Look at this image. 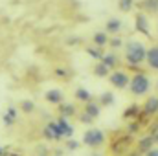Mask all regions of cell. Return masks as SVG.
I'll list each match as a JSON object with an SVG mask.
<instances>
[{
  "instance_id": "obj_1",
  "label": "cell",
  "mask_w": 158,
  "mask_h": 156,
  "mask_svg": "<svg viewBox=\"0 0 158 156\" xmlns=\"http://www.w3.org/2000/svg\"><path fill=\"white\" fill-rule=\"evenodd\" d=\"M145 57H147V48L143 46V42L129 40L125 44V61L131 66H140L142 63H145Z\"/></svg>"
},
{
  "instance_id": "obj_2",
  "label": "cell",
  "mask_w": 158,
  "mask_h": 156,
  "mask_svg": "<svg viewBox=\"0 0 158 156\" xmlns=\"http://www.w3.org/2000/svg\"><path fill=\"white\" fill-rule=\"evenodd\" d=\"M129 88L132 92V96H145L151 88V79L147 77L145 74H136L131 77Z\"/></svg>"
},
{
  "instance_id": "obj_3",
  "label": "cell",
  "mask_w": 158,
  "mask_h": 156,
  "mask_svg": "<svg viewBox=\"0 0 158 156\" xmlns=\"http://www.w3.org/2000/svg\"><path fill=\"white\" fill-rule=\"evenodd\" d=\"M83 143L88 147H101L105 143V134L99 129H88L83 134Z\"/></svg>"
},
{
  "instance_id": "obj_4",
  "label": "cell",
  "mask_w": 158,
  "mask_h": 156,
  "mask_svg": "<svg viewBox=\"0 0 158 156\" xmlns=\"http://www.w3.org/2000/svg\"><path fill=\"white\" fill-rule=\"evenodd\" d=\"M109 81H110V84H112L114 88L123 90V88H129L131 77H129V74L123 72V70H114L112 74H109Z\"/></svg>"
},
{
  "instance_id": "obj_5",
  "label": "cell",
  "mask_w": 158,
  "mask_h": 156,
  "mask_svg": "<svg viewBox=\"0 0 158 156\" xmlns=\"http://www.w3.org/2000/svg\"><path fill=\"white\" fill-rule=\"evenodd\" d=\"M44 99H46L48 103H52V105H61V103L64 101V94H63L61 88H50V90L44 94Z\"/></svg>"
},
{
  "instance_id": "obj_6",
  "label": "cell",
  "mask_w": 158,
  "mask_h": 156,
  "mask_svg": "<svg viewBox=\"0 0 158 156\" xmlns=\"http://www.w3.org/2000/svg\"><path fill=\"white\" fill-rule=\"evenodd\" d=\"M134 22H136V31H138V33H145V35L149 33V18H147V15H145L143 11L136 15Z\"/></svg>"
},
{
  "instance_id": "obj_7",
  "label": "cell",
  "mask_w": 158,
  "mask_h": 156,
  "mask_svg": "<svg viewBox=\"0 0 158 156\" xmlns=\"http://www.w3.org/2000/svg\"><path fill=\"white\" fill-rule=\"evenodd\" d=\"M123 30V22L116 18V17H112V18H109L107 22H105V31L109 33V35H116Z\"/></svg>"
},
{
  "instance_id": "obj_8",
  "label": "cell",
  "mask_w": 158,
  "mask_h": 156,
  "mask_svg": "<svg viewBox=\"0 0 158 156\" xmlns=\"http://www.w3.org/2000/svg\"><path fill=\"white\" fill-rule=\"evenodd\" d=\"M143 114L145 116H155V114H158V96L147 97V101L143 103Z\"/></svg>"
},
{
  "instance_id": "obj_9",
  "label": "cell",
  "mask_w": 158,
  "mask_h": 156,
  "mask_svg": "<svg viewBox=\"0 0 158 156\" xmlns=\"http://www.w3.org/2000/svg\"><path fill=\"white\" fill-rule=\"evenodd\" d=\"M110 72L118 66V55H116V51H109V53H103V57L99 59Z\"/></svg>"
},
{
  "instance_id": "obj_10",
  "label": "cell",
  "mask_w": 158,
  "mask_h": 156,
  "mask_svg": "<svg viewBox=\"0 0 158 156\" xmlns=\"http://www.w3.org/2000/svg\"><path fill=\"white\" fill-rule=\"evenodd\" d=\"M44 136L48 140H61V132H59V127H57V121H50L44 129Z\"/></svg>"
},
{
  "instance_id": "obj_11",
  "label": "cell",
  "mask_w": 158,
  "mask_h": 156,
  "mask_svg": "<svg viewBox=\"0 0 158 156\" xmlns=\"http://www.w3.org/2000/svg\"><path fill=\"white\" fill-rule=\"evenodd\" d=\"M57 127H59V132H61V138H70L74 134V129L70 127V123L66 121V117H59L57 119Z\"/></svg>"
},
{
  "instance_id": "obj_12",
  "label": "cell",
  "mask_w": 158,
  "mask_h": 156,
  "mask_svg": "<svg viewBox=\"0 0 158 156\" xmlns=\"http://www.w3.org/2000/svg\"><path fill=\"white\" fill-rule=\"evenodd\" d=\"M145 63L149 64V68L158 70V46H153V48H149V50H147Z\"/></svg>"
},
{
  "instance_id": "obj_13",
  "label": "cell",
  "mask_w": 158,
  "mask_h": 156,
  "mask_svg": "<svg viewBox=\"0 0 158 156\" xmlns=\"http://www.w3.org/2000/svg\"><path fill=\"white\" fill-rule=\"evenodd\" d=\"M92 42H94V46H98V48L107 46V44H109V33H107L105 30H103V31H96L94 37H92Z\"/></svg>"
},
{
  "instance_id": "obj_14",
  "label": "cell",
  "mask_w": 158,
  "mask_h": 156,
  "mask_svg": "<svg viewBox=\"0 0 158 156\" xmlns=\"http://www.w3.org/2000/svg\"><path fill=\"white\" fill-rule=\"evenodd\" d=\"M83 112H86L90 117H98L101 114V105L99 103H94V99H92V101L85 103V110Z\"/></svg>"
},
{
  "instance_id": "obj_15",
  "label": "cell",
  "mask_w": 158,
  "mask_h": 156,
  "mask_svg": "<svg viewBox=\"0 0 158 156\" xmlns=\"http://www.w3.org/2000/svg\"><path fill=\"white\" fill-rule=\"evenodd\" d=\"M92 72H94V76H96V77H109V74H110V70H109V68H107L101 61L94 64Z\"/></svg>"
},
{
  "instance_id": "obj_16",
  "label": "cell",
  "mask_w": 158,
  "mask_h": 156,
  "mask_svg": "<svg viewBox=\"0 0 158 156\" xmlns=\"http://www.w3.org/2000/svg\"><path fill=\"white\" fill-rule=\"evenodd\" d=\"M76 99L81 101V103H88V101H92V94H90L86 88L79 86L77 90H76Z\"/></svg>"
},
{
  "instance_id": "obj_17",
  "label": "cell",
  "mask_w": 158,
  "mask_h": 156,
  "mask_svg": "<svg viewBox=\"0 0 158 156\" xmlns=\"http://www.w3.org/2000/svg\"><path fill=\"white\" fill-rule=\"evenodd\" d=\"M153 143H155V140H153V136L149 134L147 138L140 140V143H138V151H142V153H147L149 149H153Z\"/></svg>"
},
{
  "instance_id": "obj_18",
  "label": "cell",
  "mask_w": 158,
  "mask_h": 156,
  "mask_svg": "<svg viewBox=\"0 0 158 156\" xmlns=\"http://www.w3.org/2000/svg\"><path fill=\"white\" fill-rule=\"evenodd\" d=\"M59 112H61V116H63V117H70V116H74V114H76V107H74L72 103H64V101H63V103H61V110H59Z\"/></svg>"
},
{
  "instance_id": "obj_19",
  "label": "cell",
  "mask_w": 158,
  "mask_h": 156,
  "mask_svg": "<svg viewBox=\"0 0 158 156\" xmlns=\"http://www.w3.org/2000/svg\"><path fill=\"white\" fill-rule=\"evenodd\" d=\"M101 107H109V105H114V94L112 92H103L99 96V101H98Z\"/></svg>"
},
{
  "instance_id": "obj_20",
  "label": "cell",
  "mask_w": 158,
  "mask_h": 156,
  "mask_svg": "<svg viewBox=\"0 0 158 156\" xmlns=\"http://www.w3.org/2000/svg\"><path fill=\"white\" fill-rule=\"evenodd\" d=\"M142 9L145 13H158V0H143Z\"/></svg>"
},
{
  "instance_id": "obj_21",
  "label": "cell",
  "mask_w": 158,
  "mask_h": 156,
  "mask_svg": "<svg viewBox=\"0 0 158 156\" xmlns=\"http://www.w3.org/2000/svg\"><path fill=\"white\" fill-rule=\"evenodd\" d=\"M20 112H24V114L35 112V103H33L31 99H22V101H20Z\"/></svg>"
},
{
  "instance_id": "obj_22",
  "label": "cell",
  "mask_w": 158,
  "mask_h": 156,
  "mask_svg": "<svg viewBox=\"0 0 158 156\" xmlns=\"http://www.w3.org/2000/svg\"><path fill=\"white\" fill-rule=\"evenodd\" d=\"M118 7L123 13H129L134 9V0H118Z\"/></svg>"
},
{
  "instance_id": "obj_23",
  "label": "cell",
  "mask_w": 158,
  "mask_h": 156,
  "mask_svg": "<svg viewBox=\"0 0 158 156\" xmlns=\"http://www.w3.org/2000/svg\"><path fill=\"white\" fill-rule=\"evenodd\" d=\"M86 53H88L90 57H94V59H98V61H99V59L103 57V51H101V50H99L98 46H96V48H86Z\"/></svg>"
},
{
  "instance_id": "obj_24",
  "label": "cell",
  "mask_w": 158,
  "mask_h": 156,
  "mask_svg": "<svg viewBox=\"0 0 158 156\" xmlns=\"http://www.w3.org/2000/svg\"><path fill=\"white\" fill-rule=\"evenodd\" d=\"M15 116H17V110H15V109H9V110L6 112V116H4V121H6V123H13Z\"/></svg>"
},
{
  "instance_id": "obj_25",
  "label": "cell",
  "mask_w": 158,
  "mask_h": 156,
  "mask_svg": "<svg viewBox=\"0 0 158 156\" xmlns=\"http://www.w3.org/2000/svg\"><path fill=\"white\" fill-rule=\"evenodd\" d=\"M109 44H110L112 48H119V46H123V40H119V39H109Z\"/></svg>"
},
{
  "instance_id": "obj_26",
  "label": "cell",
  "mask_w": 158,
  "mask_h": 156,
  "mask_svg": "<svg viewBox=\"0 0 158 156\" xmlns=\"http://www.w3.org/2000/svg\"><path fill=\"white\" fill-rule=\"evenodd\" d=\"M79 119H81L83 123H92V121H94V117H90V116H88V114H86V112H83V114H81V117H79Z\"/></svg>"
},
{
  "instance_id": "obj_27",
  "label": "cell",
  "mask_w": 158,
  "mask_h": 156,
  "mask_svg": "<svg viewBox=\"0 0 158 156\" xmlns=\"http://www.w3.org/2000/svg\"><path fill=\"white\" fill-rule=\"evenodd\" d=\"M66 147H68L70 151H74V149H77V147H79V142H76V140H70V142L66 143Z\"/></svg>"
},
{
  "instance_id": "obj_28",
  "label": "cell",
  "mask_w": 158,
  "mask_h": 156,
  "mask_svg": "<svg viewBox=\"0 0 158 156\" xmlns=\"http://www.w3.org/2000/svg\"><path fill=\"white\" fill-rule=\"evenodd\" d=\"M151 136H153V140H155V143H158V127L155 130H151Z\"/></svg>"
},
{
  "instance_id": "obj_29",
  "label": "cell",
  "mask_w": 158,
  "mask_h": 156,
  "mask_svg": "<svg viewBox=\"0 0 158 156\" xmlns=\"http://www.w3.org/2000/svg\"><path fill=\"white\" fill-rule=\"evenodd\" d=\"M145 156H158V149H149L145 153Z\"/></svg>"
},
{
  "instance_id": "obj_30",
  "label": "cell",
  "mask_w": 158,
  "mask_h": 156,
  "mask_svg": "<svg viewBox=\"0 0 158 156\" xmlns=\"http://www.w3.org/2000/svg\"><path fill=\"white\" fill-rule=\"evenodd\" d=\"M131 156H140V154H138V153H132V154H131Z\"/></svg>"
},
{
  "instance_id": "obj_31",
  "label": "cell",
  "mask_w": 158,
  "mask_h": 156,
  "mask_svg": "<svg viewBox=\"0 0 158 156\" xmlns=\"http://www.w3.org/2000/svg\"><path fill=\"white\" fill-rule=\"evenodd\" d=\"M90 156H101V154H90Z\"/></svg>"
},
{
  "instance_id": "obj_32",
  "label": "cell",
  "mask_w": 158,
  "mask_h": 156,
  "mask_svg": "<svg viewBox=\"0 0 158 156\" xmlns=\"http://www.w3.org/2000/svg\"><path fill=\"white\" fill-rule=\"evenodd\" d=\"M156 28H158V24H156Z\"/></svg>"
}]
</instances>
